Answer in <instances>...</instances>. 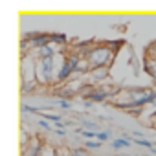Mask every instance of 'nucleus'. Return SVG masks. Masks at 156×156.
<instances>
[{
  "mask_svg": "<svg viewBox=\"0 0 156 156\" xmlns=\"http://www.w3.org/2000/svg\"><path fill=\"white\" fill-rule=\"evenodd\" d=\"M112 51L108 50V48H105V46H101V48H96V50H92L90 53H88V62H92L94 66H105L107 68V64L110 62V59H112Z\"/></svg>",
  "mask_w": 156,
  "mask_h": 156,
  "instance_id": "nucleus-1",
  "label": "nucleus"
},
{
  "mask_svg": "<svg viewBox=\"0 0 156 156\" xmlns=\"http://www.w3.org/2000/svg\"><path fill=\"white\" fill-rule=\"evenodd\" d=\"M112 145H114L116 149H119V147H127V145H129V141H127V140H116Z\"/></svg>",
  "mask_w": 156,
  "mask_h": 156,
  "instance_id": "nucleus-2",
  "label": "nucleus"
},
{
  "mask_svg": "<svg viewBox=\"0 0 156 156\" xmlns=\"http://www.w3.org/2000/svg\"><path fill=\"white\" fill-rule=\"evenodd\" d=\"M87 145H88V147H99V143H94V141H88Z\"/></svg>",
  "mask_w": 156,
  "mask_h": 156,
  "instance_id": "nucleus-3",
  "label": "nucleus"
}]
</instances>
